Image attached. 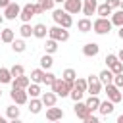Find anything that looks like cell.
I'll list each match as a JSON object with an SVG mask.
<instances>
[{"label": "cell", "instance_id": "1", "mask_svg": "<svg viewBox=\"0 0 123 123\" xmlns=\"http://www.w3.org/2000/svg\"><path fill=\"white\" fill-rule=\"evenodd\" d=\"M52 19H54L56 25H60V27H63V29H69V27L73 25V17H71V13H67L65 10H52Z\"/></svg>", "mask_w": 123, "mask_h": 123}, {"label": "cell", "instance_id": "2", "mask_svg": "<svg viewBox=\"0 0 123 123\" xmlns=\"http://www.w3.org/2000/svg\"><path fill=\"white\" fill-rule=\"evenodd\" d=\"M71 88H73V83L71 81H63V79H56L54 85H52V92L56 96H62V98L63 96H69Z\"/></svg>", "mask_w": 123, "mask_h": 123}, {"label": "cell", "instance_id": "3", "mask_svg": "<svg viewBox=\"0 0 123 123\" xmlns=\"http://www.w3.org/2000/svg\"><path fill=\"white\" fill-rule=\"evenodd\" d=\"M48 38H54L56 42H65V40H69V31L60 25H54L48 29Z\"/></svg>", "mask_w": 123, "mask_h": 123}, {"label": "cell", "instance_id": "4", "mask_svg": "<svg viewBox=\"0 0 123 123\" xmlns=\"http://www.w3.org/2000/svg\"><path fill=\"white\" fill-rule=\"evenodd\" d=\"M111 21L108 19V17H98V19H94L92 21V29H94V33L96 35H106V33H110L111 31Z\"/></svg>", "mask_w": 123, "mask_h": 123}, {"label": "cell", "instance_id": "5", "mask_svg": "<svg viewBox=\"0 0 123 123\" xmlns=\"http://www.w3.org/2000/svg\"><path fill=\"white\" fill-rule=\"evenodd\" d=\"M104 92H106L108 100H110V102H113V104L121 102V98H123V94H121V88H117L113 83H110V85H104Z\"/></svg>", "mask_w": 123, "mask_h": 123}, {"label": "cell", "instance_id": "6", "mask_svg": "<svg viewBox=\"0 0 123 123\" xmlns=\"http://www.w3.org/2000/svg\"><path fill=\"white\" fill-rule=\"evenodd\" d=\"M86 83H88V86H86V92H88L90 96H98V94L102 92V83L98 81V77H94V75H88Z\"/></svg>", "mask_w": 123, "mask_h": 123}, {"label": "cell", "instance_id": "7", "mask_svg": "<svg viewBox=\"0 0 123 123\" xmlns=\"http://www.w3.org/2000/svg\"><path fill=\"white\" fill-rule=\"evenodd\" d=\"M10 96H12L13 104H17V106L27 104V100H29V94H27V90H25V88H12Z\"/></svg>", "mask_w": 123, "mask_h": 123}, {"label": "cell", "instance_id": "8", "mask_svg": "<svg viewBox=\"0 0 123 123\" xmlns=\"http://www.w3.org/2000/svg\"><path fill=\"white\" fill-rule=\"evenodd\" d=\"M19 13H21V6L17 2H10L4 8V19H15V17H19Z\"/></svg>", "mask_w": 123, "mask_h": 123}, {"label": "cell", "instance_id": "9", "mask_svg": "<svg viewBox=\"0 0 123 123\" xmlns=\"http://www.w3.org/2000/svg\"><path fill=\"white\" fill-rule=\"evenodd\" d=\"M63 10L67 12V13H79L81 10H83V0H65L63 2Z\"/></svg>", "mask_w": 123, "mask_h": 123}, {"label": "cell", "instance_id": "10", "mask_svg": "<svg viewBox=\"0 0 123 123\" xmlns=\"http://www.w3.org/2000/svg\"><path fill=\"white\" fill-rule=\"evenodd\" d=\"M63 117V110L62 108H56V106H50L46 110V119L48 121H62Z\"/></svg>", "mask_w": 123, "mask_h": 123}, {"label": "cell", "instance_id": "11", "mask_svg": "<svg viewBox=\"0 0 123 123\" xmlns=\"http://www.w3.org/2000/svg\"><path fill=\"white\" fill-rule=\"evenodd\" d=\"M33 15H35V8H33V2H31V4H25V6L21 8V13H19V19H21L23 23H29Z\"/></svg>", "mask_w": 123, "mask_h": 123}, {"label": "cell", "instance_id": "12", "mask_svg": "<svg viewBox=\"0 0 123 123\" xmlns=\"http://www.w3.org/2000/svg\"><path fill=\"white\" fill-rule=\"evenodd\" d=\"M98 52H100V46H98L96 42H86V44L83 46V54H85L86 58H94V56H98Z\"/></svg>", "mask_w": 123, "mask_h": 123}, {"label": "cell", "instance_id": "13", "mask_svg": "<svg viewBox=\"0 0 123 123\" xmlns=\"http://www.w3.org/2000/svg\"><path fill=\"white\" fill-rule=\"evenodd\" d=\"M29 85H31V79L25 77V75H19V77L12 79V88H27Z\"/></svg>", "mask_w": 123, "mask_h": 123}, {"label": "cell", "instance_id": "14", "mask_svg": "<svg viewBox=\"0 0 123 123\" xmlns=\"http://www.w3.org/2000/svg\"><path fill=\"white\" fill-rule=\"evenodd\" d=\"M75 115L79 117V119H85V117H88L90 115V111H88V108H86V104L85 102H75Z\"/></svg>", "mask_w": 123, "mask_h": 123}, {"label": "cell", "instance_id": "15", "mask_svg": "<svg viewBox=\"0 0 123 123\" xmlns=\"http://www.w3.org/2000/svg\"><path fill=\"white\" fill-rule=\"evenodd\" d=\"M56 100H58V96H56L54 92H42V94H40V102H42V106H46V108L56 106Z\"/></svg>", "mask_w": 123, "mask_h": 123}, {"label": "cell", "instance_id": "16", "mask_svg": "<svg viewBox=\"0 0 123 123\" xmlns=\"http://www.w3.org/2000/svg\"><path fill=\"white\" fill-rule=\"evenodd\" d=\"M96 8H98V2L96 0H83V13L88 17V15H92L94 12H96Z\"/></svg>", "mask_w": 123, "mask_h": 123}, {"label": "cell", "instance_id": "17", "mask_svg": "<svg viewBox=\"0 0 123 123\" xmlns=\"http://www.w3.org/2000/svg\"><path fill=\"white\" fill-rule=\"evenodd\" d=\"M113 106H115V104H113V102H110V100H104V102L100 100V106H98V111H100L102 115H110V113H111V111L115 110Z\"/></svg>", "mask_w": 123, "mask_h": 123}, {"label": "cell", "instance_id": "18", "mask_svg": "<svg viewBox=\"0 0 123 123\" xmlns=\"http://www.w3.org/2000/svg\"><path fill=\"white\" fill-rule=\"evenodd\" d=\"M77 29H79L81 33H90V31H92V21H90L88 17H83V19L77 21Z\"/></svg>", "mask_w": 123, "mask_h": 123}, {"label": "cell", "instance_id": "19", "mask_svg": "<svg viewBox=\"0 0 123 123\" xmlns=\"http://www.w3.org/2000/svg\"><path fill=\"white\" fill-rule=\"evenodd\" d=\"M33 35H35L37 38H46V35H48L46 25H44V23H37V25L33 27Z\"/></svg>", "mask_w": 123, "mask_h": 123}, {"label": "cell", "instance_id": "20", "mask_svg": "<svg viewBox=\"0 0 123 123\" xmlns=\"http://www.w3.org/2000/svg\"><path fill=\"white\" fill-rule=\"evenodd\" d=\"M98 81H100L102 85H110V83L113 81V73H111L110 69H104V71H100V75H98Z\"/></svg>", "mask_w": 123, "mask_h": 123}, {"label": "cell", "instance_id": "21", "mask_svg": "<svg viewBox=\"0 0 123 123\" xmlns=\"http://www.w3.org/2000/svg\"><path fill=\"white\" fill-rule=\"evenodd\" d=\"M25 90H27V94H29L31 98H38V96L42 94V90H40V85H38V83H33V85H29Z\"/></svg>", "mask_w": 123, "mask_h": 123}, {"label": "cell", "instance_id": "22", "mask_svg": "<svg viewBox=\"0 0 123 123\" xmlns=\"http://www.w3.org/2000/svg\"><path fill=\"white\" fill-rule=\"evenodd\" d=\"M15 38V35H13V29H4V31H0V40L2 42H8V44H12V40Z\"/></svg>", "mask_w": 123, "mask_h": 123}, {"label": "cell", "instance_id": "23", "mask_svg": "<svg viewBox=\"0 0 123 123\" xmlns=\"http://www.w3.org/2000/svg\"><path fill=\"white\" fill-rule=\"evenodd\" d=\"M40 110H42L40 98H31V102H29V111H31V113H40Z\"/></svg>", "mask_w": 123, "mask_h": 123}, {"label": "cell", "instance_id": "24", "mask_svg": "<svg viewBox=\"0 0 123 123\" xmlns=\"http://www.w3.org/2000/svg\"><path fill=\"white\" fill-rule=\"evenodd\" d=\"M96 13H98L100 17H108V15H111V13H113V10L104 2V4H100V6L96 8Z\"/></svg>", "mask_w": 123, "mask_h": 123}, {"label": "cell", "instance_id": "25", "mask_svg": "<svg viewBox=\"0 0 123 123\" xmlns=\"http://www.w3.org/2000/svg\"><path fill=\"white\" fill-rule=\"evenodd\" d=\"M25 48H27V44H25L21 38H13V40H12V50H13V52L21 54V52H25Z\"/></svg>", "mask_w": 123, "mask_h": 123}, {"label": "cell", "instance_id": "26", "mask_svg": "<svg viewBox=\"0 0 123 123\" xmlns=\"http://www.w3.org/2000/svg\"><path fill=\"white\" fill-rule=\"evenodd\" d=\"M111 25H117V27H121L123 25V10H115L113 13H111Z\"/></svg>", "mask_w": 123, "mask_h": 123}, {"label": "cell", "instance_id": "27", "mask_svg": "<svg viewBox=\"0 0 123 123\" xmlns=\"http://www.w3.org/2000/svg\"><path fill=\"white\" fill-rule=\"evenodd\" d=\"M85 104H86V108H88V111L92 113L94 110H98V106H100V98H98V96H90V98H88V100H86Z\"/></svg>", "mask_w": 123, "mask_h": 123}, {"label": "cell", "instance_id": "28", "mask_svg": "<svg viewBox=\"0 0 123 123\" xmlns=\"http://www.w3.org/2000/svg\"><path fill=\"white\" fill-rule=\"evenodd\" d=\"M12 73H10V69L8 67H0V83H4V85H8V83H12Z\"/></svg>", "mask_w": 123, "mask_h": 123}, {"label": "cell", "instance_id": "29", "mask_svg": "<svg viewBox=\"0 0 123 123\" xmlns=\"http://www.w3.org/2000/svg\"><path fill=\"white\" fill-rule=\"evenodd\" d=\"M52 65H54V60H52V56H50V54H44V56L40 58V67H42V69H50Z\"/></svg>", "mask_w": 123, "mask_h": 123}, {"label": "cell", "instance_id": "30", "mask_svg": "<svg viewBox=\"0 0 123 123\" xmlns=\"http://www.w3.org/2000/svg\"><path fill=\"white\" fill-rule=\"evenodd\" d=\"M6 115H8L10 119H17V117H19V108H17V104L8 106V108H6Z\"/></svg>", "mask_w": 123, "mask_h": 123}, {"label": "cell", "instance_id": "31", "mask_svg": "<svg viewBox=\"0 0 123 123\" xmlns=\"http://www.w3.org/2000/svg\"><path fill=\"white\" fill-rule=\"evenodd\" d=\"M44 50H46V54H54V52L58 50V42H56L54 38H48L46 44H44Z\"/></svg>", "mask_w": 123, "mask_h": 123}, {"label": "cell", "instance_id": "32", "mask_svg": "<svg viewBox=\"0 0 123 123\" xmlns=\"http://www.w3.org/2000/svg\"><path fill=\"white\" fill-rule=\"evenodd\" d=\"M42 75H44V69H33L31 71V81L33 83H42Z\"/></svg>", "mask_w": 123, "mask_h": 123}, {"label": "cell", "instance_id": "33", "mask_svg": "<svg viewBox=\"0 0 123 123\" xmlns=\"http://www.w3.org/2000/svg\"><path fill=\"white\" fill-rule=\"evenodd\" d=\"M62 79H63V81H71V83H73V81L77 79V73H75V69L67 67V69H65V71L62 73Z\"/></svg>", "mask_w": 123, "mask_h": 123}, {"label": "cell", "instance_id": "34", "mask_svg": "<svg viewBox=\"0 0 123 123\" xmlns=\"http://www.w3.org/2000/svg\"><path fill=\"white\" fill-rule=\"evenodd\" d=\"M56 79H58V77H56L54 73H50V71H44V75H42V83H44L46 86H52Z\"/></svg>", "mask_w": 123, "mask_h": 123}, {"label": "cell", "instance_id": "35", "mask_svg": "<svg viewBox=\"0 0 123 123\" xmlns=\"http://www.w3.org/2000/svg\"><path fill=\"white\" fill-rule=\"evenodd\" d=\"M86 86H88L86 79H75L73 81V88H79L81 92H86Z\"/></svg>", "mask_w": 123, "mask_h": 123}, {"label": "cell", "instance_id": "36", "mask_svg": "<svg viewBox=\"0 0 123 123\" xmlns=\"http://www.w3.org/2000/svg\"><path fill=\"white\" fill-rule=\"evenodd\" d=\"M19 33H21V37H23V38H27V37H31V35H33V27H31L29 23H23V25L19 27Z\"/></svg>", "mask_w": 123, "mask_h": 123}, {"label": "cell", "instance_id": "37", "mask_svg": "<svg viewBox=\"0 0 123 123\" xmlns=\"http://www.w3.org/2000/svg\"><path fill=\"white\" fill-rule=\"evenodd\" d=\"M108 69H110L113 75H117V73H123V62H119V60H117V62H113V63H111Z\"/></svg>", "mask_w": 123, "mask_h": 123}, {"label": "cell", "instance_id": "38", "mask_svg": "<svg viewBox=\"0 0 123 123\" xmlns=\"http://www.w3.org/2000/svg\"><path fill=\"white\" fill-rule=\"evenodd\" d=\"M10 73H12V77H19V75H25V69H23V65L15 63L10 67Z\"/></svg>", "mask_w": 123, "mask_h": 123}, {"label": "cell", "instance_id": "39", "mask_svg": "<svg viewBox=\"0 0 123 123\" xmlns=\"http://www.w3.org/2000/svg\"><path fill=\"white\" fill-rule=\"evenodd\" d=\"M83 94H85V92H81L79 88H71V92H69V96H71L73 102H81V100H83Z\"/></svg>", "mask_w": 123, "mask_h": 123}, {"label": "cell", "instance_id": "40", "mask_svg": "<svg viewBox=\"0 0 123 123\" xmlns=\"http://www.w3.org/2000/svg\"><path fill=\"white\" fill-rule=\"evenodd\" d=\"M117 88H123V73H117V75H113V81H111Z\"/></svg>", "mask_w": 123, "mask_h": 123}, {"label": "cell", "instance_id": "41", "mask_svg": "<svg viewBox=\"0 0 123 123\" xmlns=\"http://www.w3.org/2000/svg\"><path fill=\"white\" fill-rule=\"evenodd\" d=\"M40 4H42V8H44V12H46V10L50 12V10H54V4H56V2H54V0H42Z\"/></svg>", "mask_w": 123, "mask_h": 123}, {"label": "cell", "instance_id": "42", "mask_svg": "<svg viewBox=\"0 0 123 123\" xmlns=\"http://www.w3.org/2000/svg\"><path fill=\"white\" fill-rule=\"evenodd\" d=\"M113 62H117V54H108V56H106V65L110 67Z\"/></svg>", "mask_w": 123, "mask_h": 123}, {"label": "cell", "instance_id": "43", "mask_svg": "<svg viewBox=\"0 0 123 123\" xmlns=\"http://www.w3.org/2000/svg\"><path fill=\"white\" fill-rule=\"evenodd\" d=\"M33 8H35V15L44 13V8H42V4H40V2H35V4H33Z\"/></svg>", "mask_w": 123, "mask_h": 123}, {"label": "cell", "instance_id": "44", "mask_svg": "<svg viewBox=\"0 0 123 123\" xmlns=\"http://www.w3.org/2000/svg\"><path fill=\"white\" fill-rule=\"evenodd\" d=\"M119 2H121V0H108L106 4H108L111 10H119Z\"/></svg>", "mask_w": 123, "mask_h": 123}, {"label": "cell", "instance_id": "45", "mask_svg": "<svg viewBox=\"0 0 123 123\" xmlns=\"http://www.w3.org/2000/svg\"><path fill=\"white\" fill-rule=\"evenodd\" d=\"M83 121H85V123H100V119H98V117H94V115H92V113H90V115H88V117H85V119H83Z\"/></svg>", "mask_w": 123, "mask_h": 123}, {"label": "cell", "instance_id": "46", "mask_svg": "<svg viewBox=\"0 0 123 123\" xmlns=\"http://www.w3.org/2000/svg\"><path fill=\"white\" fill-rule=\"evenodd\" d=\"M117 37L123 40V25H121V27H119V31H117Z\"/></svg>", "mask_w": 123, "mask_h": 123}, {"label": "cell", "instance_id": "47", "mask_svg": "<svg viewBox=\"0 0 123 123\" xmlns=\"http://www.w3.org/2000/svg\"><path fill=\"white\" fill-rule=\"evenodd\" d=\"M117 60H119V62H123V48L117 52Z\"/></svg>", "mask_w": 123, "mask_h": 123}, {"label": "cell", "instance_id": "48", "mask_svg": "<svg viewBox=\"0 0 123 123\" xmlns=\"http://www.w3.org/2000/svg\"><path fill=\"white\" fill-rule=\"evenodd\" d=\"M10 4V0H0V8H6Z\"/></svg>", "mask_w": 123, "mask_h": 123}, {"label": "cell", "instance_id": "49", "mask_svg": "<svg viewBox=\"0 0 123 123\" xmlns=\"http://www.w3.org/2000/svg\"><path fill=\"white\" fill-rule=\"evenodd\" d=\"M10 123H23V121H21V119L17 117V119H10Z\"/></svg>", "mask_w": 123, "mask_h": 123}, {"label": "cell", "instance_id": "50", "mask_svg": "<svg viewBox=\"0 0 123 123\" xmlns=\"http://www.w3.org/2000/svg\"><path fill=\"white\" fill-rule=\"evenodd\" d=\"M115 123H123V115H119V117H117V121H115Z\"/></svg>", "mask_w": 123, "mask_h": 123}, {"label": "cell", "instance_id": "51", "mask_svg": "<svg viewBox=\"0 0 123 123\" xmlns=\"http://www.w3.org/2000/svg\"><path fill=\"white\" fill-rule=\"evenodd\" d=\"M0 123H8V121H6V117H2V115H0Z\"/></svg>", "mask_w": 123, "mask_h": 123}, {"label": "cell", "instance_id": "52", "mask_svg": "<svg viewBox=\"0 0 123 123\" xmlns=\"http://www.w3.org/2000/svg\"><path fill=\"white\" fill-rule=\"evenodd\" d=\"M54 2H56V4H63L65 0H54Z\"/></svg>", "mask_w": 123, "mask_h": 123}, {"label": "cell", "instance_id": "53", "mask_svg": "<svg viewBox=\"0 0 123 123\" xmlns=\"http://www.w3.org/2000/svg\"><path fill=\"white\" fill-rule=\"evenodd\" d=\"M119 10H123V0H121V2H119Z\"/></svg>", "mask_w": 123, "mask_h": 123}, {"label": "cell", "instance_id": "54", "mask_svg": "<svg viewBox=\"0 0 123 123\" xmlns=\"http://www.w3.org/2000/svg\"><path fill=\"white\" fill-rule=\"evenodd\" d=\"M2 21H4V15H0V25H2Z\"/></svg>", "mask_w": 123, "mask_h": 123}, {"label": "cell", "instance_id": "55", "mask_svg": "<svg viewBox=\"0 0 123 123\" xmlns=\"http://www.w3.org/2000/svg\"><path fill=\"white\" fill-rule=\"evenodd\" d=\"M50 123H60V121H50Z\"/></svg>", "mask_w": 123, "mask_h": 123}, {"label": "cell", "instance_id": "56", "mask_svg": "<svg viewBox=\"0 0 123 123\" xmlns=\"http://www.w3.org/2000/svg\"><path fill=\"white\" fill-rule=\"evenodd\" d=\"M0 98H2V90H0Z\"/></svg>", "mask_w": 123, "mask_h": 123}, {"label": "cell", "instance_id": "57", "mask_svg": "<svg viewBox=\"0 0 123 123\" xmlns=\"http://www.w3.org/2000/svg\"><path fill=\"white\" fill-rule=\"evenodd\" d=\"M37 2H42V0H37Z\"/></svg>", "mask_w": 123, "mask_h": 123}, {"label": "cell", "instance_id": "58", "mask_svg": "<svg viewBox=\"0 0 123 123\" xmlns=\"http://www.w3.org/2000/svg\"><path fill=\"white\" fill-rule=\"evenodd\" d=\"M121 102H123V98H121Z\"/></svg>", "mask_w": 123, "mask_h": 123}, {"label": "cell", "instance_id": "59", "mask_svg": "<svg viewBox=\"0 0 123 123\" xmlns=\"http://www.w3.org/2000/svg\"><path fill=\"white\" fill-rule=\"evenodd\" d=\"M121 94H123V92H121Z\"/></svg>", "mask_w": 123, "mask_h": 123}]
</instances>
